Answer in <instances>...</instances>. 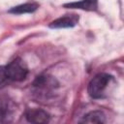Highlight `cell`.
<instances>
[{
  "label": "cell",
  "instance_id": "1",
  "mask_svg": "<svg viewBox=\"0 0 124 124\" xmlns=\"http://www.w3.org/2000/svg\"><path fill=\"white\" fill-rule=\"evenodd\" d=\"M114 82L112 76L107 73L96 75L88 83L87 92L93 99H103L108 95L109 89Z\"/></svg>",
  "mask_w": 124,
  "mask_h": 124
},
{
  "label": "cell",
  "instance_id": "2",
  "mask_svg": "<svg viewBox=\"0 0 124 124\" xmlns=\"http://www.w3.org/2000/svg\"><path fill=\"white\" fill-rule=\"evenodd\" d=\"M6 76L8 79L14 81H21L28 75V68L25 62L20 58H15L5 66Z\"/></svg>",
  "mask_w": 124,
  "mask_h": 124
},
{
  "label": "cell",
  "instance_id": "3",
  "mask_svg": "<svg viewBox=\"0 0 124 124\" xmlns=\"http://www.w3.org/2000/svg\"><path fill=\"white\" fill-rule=\"evenodd\" d=\"M15 107L7 95L0 96V122H10L13 119Z\"/></svg>",
  "mask_w": 124,
  "mask_h": 124
},
{
  "label": "cell",
  "instance_id": "4",
  "mask_svg": "<svg viewBox=\"0 0 124 124\" xmlns=\"http://www.w3.org/2000/svg\"><path fill=\"white\" fill-rule=\"evenodd\" d=\"M25 117L28 122L31 123H46L49 121V114L41 108H30L25 112Z\"/></svg>",
  "mask_w": 124,
  "mask_h": 124
},
{
  "label": "cell",
  "instance_id": "5",
  "mask_svg": "<svg viewBox=\"0 0 124 124\" xmlns=\"http://www.w3.org/2000/svg\"><path fill=\"white\" fill-rule=\"evenodd\" d=\"M78 15H66L61 16L49 23L50 28H71L78 24Z\"/></svg>",
  "mask_w": 124,
  "mask_h": 124
},
{
  "label": "cell",
  "instance_id": "6",
  "mask_svg": "<svg viewBox=\"0 0 124 124\" xmlns=\"http://www.w3.org/2000/svg\"><path fill=\"white\" fill-rule=\"evenodd\" d=\"M63 6L68 9H79V10L92 12V11L97 10L98 0H81V1H78V2L66 3Z\"/></svg>",
  "mask_w": 124,
  "mask_h": 124
},
{
  "label": "cell",
  "instance_id": "7",
  "mask_svg": "<svg viewBox=\"0 0 124 124\" xmlns=\"http://www.w3.org/2000/svg\"><path fill=\"white\" fill-rule=\"evenodd\" d=\"M39 8V5L35 2H28L24 4H20L18 6H16L9 10V13L15 14V15H22V14H29L35 12Z\"/></svg>",
  "mask_w": 124,
  "mask_h": 124
},
{
  "label": "cell",
  "instance_id": "8",
  "mask_svg": "<svg viewBox=\"0 0 124 124\" xmlns=\"http://www.w3.org/2000/svg\"><path fill=\"white\" fill-rule=\"evenodd\" d=\"M106 121V115L101 110L90 111L85 114L83 116V119L81 120V122L83 123H105Z\"/></svg>",
  "mask_w": 124,
  "mask_h": 124
},
{
  "label": "cell",
  "instance_id": "9",
  "mask_svg": "<svg viewBox=\"0 0 124 124\" xmlns=\"http://www.w3.org/2000/svg\"><path fill=\"white\" fill-rule=\"evenodd\" d=\"M7 76H6V71H5V66H0V85L6 80Z\"/></svg>",
  "mask_w": 124,
  "mask_h": 124
}]
</instances>
